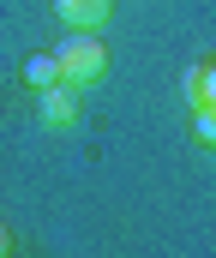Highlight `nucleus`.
<instances>
[{"label":"nucleus","instance_id":"obj_6","mask_svg":"<svg viewBox=\"0 0 216 258\" xmlns=\"http://www.w3.org/2000/svg\"><path fill=\"white\" fill-rule=\"evenodd\" d=\"M192 132H198V144L210 150V144H216V114H198V120H192Z\"/></svg>","mask_w":216,"mask_h":258},{"label":"nucleus","instance_id":"obj_5","mask_svg":"<svg viewBox=\"0 0 216 258\" xmlns=\"http://www.w3.org/2000/svg\"><path fill=\"white\" fill-rule=\"evenodd\" d=\"M24 78H30L36 90H42V84H54V78H60V66H54V54H30V60H24Z\"/></svg>","mask_w":216,"mask_h":258},{"label":"nucleus","instance_id":"obj_3","mask_svg":"<svg viewBox=\"0 0 216 258\" xmlns=\"http://www.w3.org/2000/svg\"><path fill=\"white\" fill-rule=\"evenodd\" d=\"M54 12H60V24H72V30H102L114 18V0H54Z\"/></svg>","mask_w":216,"mask_h":258},{"label":"nucleus","instance_id":"obj_1","mask_svg":"<svg viewBox=\"0 0 216 258\" xmlns=\"http://www.w3.org/2000/svg\"><path fill=\"white\" fill-rule=\"evenodd\" d=\"M54 66H60V78H66V84H96V78L108 72V48H102L90 30H72L66 42L54 48Z\"/></svg>","mask_w":216,"mask_h":258},{"label":"nucleus","instance_id":"obj_4","mask_svg":"<svg viewBox=\"0 0 216 258\" xmlns=\"http://www.w3.org/2000/svg\"><path fill=\"white\" fill-rule=\"evenodd\" d=\"M186 102H192V114H210L216 108V72L210 66H192L186 72Z\"/></svg>","mask_w":216,"mask_h":258},{"label":"nucleus","instance_id":"obj_2","mask_svg":"<svg viewBox=\"0 0 216 258\" xmlns=\"http://www.w3.org/2000/svg\"><path fill=\"white\" fill-rule=\"evenodd\" d=\"M36 114H42V126H72V120H78V90H72V84H60V78H54V84H42V90H36Z\"/></svg>","mask_w":216,"mask_h":258},{"label":"nucleus","instance_id":"obj_7","mask_svg":"<svg viewBox=\"0 0 216 258\" xmlns=\"http://www.w3.org/2000/svg\"><path fill=\"white\" fill-rule=\"evenodd\" d=\"M6 246H12V234H6V228H0V252H6Z\"/></svg>","mask_w":216,"mask_h":258}]
</instances>
